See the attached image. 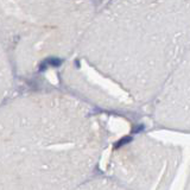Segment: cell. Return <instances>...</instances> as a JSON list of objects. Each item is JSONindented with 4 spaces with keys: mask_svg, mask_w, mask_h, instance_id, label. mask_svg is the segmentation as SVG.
Returning a JSON list of instances; mask_svg holds the SVG:
<instances>
[{
    "mask_svg": "<svg viewBox=\"0 0 190 190\" xmlns=\"http://www.w3.org/2000/svg\"><path fill=\"white\" fill-rule=\"evenodd\" d=\"M43 64L46 65H53V67H60L62 64V61L60 58H48L43 62Z\"/></svg>",
    "mask_w": 190,
    "mask_h": 190,
    "instance_id": "6da1fadb",
    "label": "cell"
},
{
    "mask_svg": "<svg viewBox=\"0 0 190 190\" xmlns=\"http://www.w3.org/2000/svg\"><path fill=\"white\" fill-rule=\"evenodd\" d=\"M130 142H132V137H124V138H121L115 145H114V147L115 149H119V147H121L123 145H125V144H128Z\"/></svg>",
    "mask_w": 190,
    "mask_h": 190,
    "instance_id": "7a4b0ae2",
    "label": "cell"
},
{
    "mask_svg": "<svg viewBox=\"0 0 190 190\" xmlns=\"http://www.w3.org/2000/svg\"><path fill=\"white\" fill-rule=\"evenodd\" d=\"M143 130H144V126L140 125V126L134 127V128H133V132H134V133H138V132H140V131H143Z\"/></svg>",
    "mask_w": 190,
    "mask_h": 190,
    "instance_id": "3957f363",
    "label": "cell"
}]
</instances>
